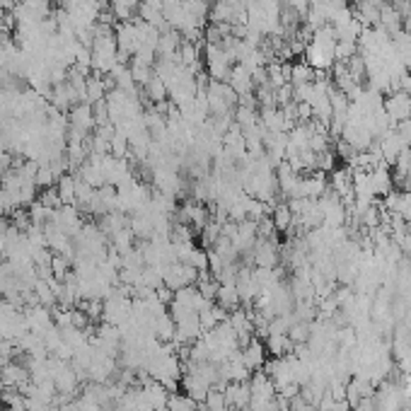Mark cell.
Segmentation results:
<instances>
[{
  "instance_id": "obj_7",
  "label": "cell",
  "mask_w": 411,
  "mask_h": 411,
  "mask_svg": "<svg viewBox=\"0 0 411 411\" xmlns=\"http://www.w3.org/2000/svg\"><path fill=\"white\" fill-rule=\"evenodd\" d=\"M51 225H56L61 232H66L68 237H76V235L83 230L85 221H83V213L78 211L76 206H61L58 211H53L51 216Z\"/></svg>"
},
{
  "instance_id": "obj_23",
  "label": "cell",
  "mask_w": 411,
  "mask_h": 411,
  "mask_svg": "<svg viewBox=\"0 0 411 411\" xmlns=\"http://www.w3.org/2000/svg\"><path fill=\"white\" fill-rule=\"evenodd\" d=\"M196 288H199V293L206 298V300H216L218 295V288H221V283H218L216 276H211L208 271L199 276V281H196Z\"/></svg>"
},
{
  "instance_id": "obj_16",
  "label": "cell",
  "mask_w": 411,
  "mask_h": 411,
  "mask_svg": "<svg viewBox=\"0 0 411 411\" xmlns=\"http://www.w3.org/2000/svg\"><path fill=\"white\" fill-rule=\"evenodd\" d=\"M216 302L225 309V312H235V309L242 307V298H239V293H237V286H235V283H221Z\"/></svg>"
},
{
  "instance_id": "obj_20",
  "label": "cell",
  "mask_w": 411,
  "mask_h": 411,
  "mask_svg": "<svg viewBox=\"0 0 411 411\" xmlns=\"http://www.w3.org/2000/svg\"><path fill=\"white\" fill-rule=\"evenodd\" d=\"M174 332H177V324H174V317L169 312H162L158 319H155V336L165 344L174 339Z\"/></svg>"
},
{
  "instance_id": "obj_10",
  "label": "cell",
  "mask_w": 411,
  "mask_h": 411,
  "mask_svg": "<svg viewBox=\"0 0 411 411\" xmlns=\"http://www.w3.org/2000/svg\"><path fill=\"white\" fill-rule=\"evenodd\" d=\"M29 382V370L18 361H10L0 365V389H20Z\"/></svg>"
},
{
  "instance_id": "obj_28",
  "label": "cell",
  "mask_w": 411,
  "mask_h": 411,
  "mask_svg": "<svg viewBox=\"0 0 411 411\" xmlns=\"http://www.w3.org/2000/svg\"><path fill=\"white\" fill-rule=\"evenodd\" d=\"M15 0H0V10H3V13H10V10H15Z\"/></svg>"
},
{
  "instance_id": "obj_11",
  "label": "cell",
  "mask_w": 411,
  "mask_h": 411,
  "mask_svg": "<svg viewBox=\"0 0 411 411\" xmlns=\"http://www.w3.org/2000/svg\"><path fill=\"white\" fill-rule=\"evenodd\" d=\"M239 354H242V363H244V365H247L252 372L264 370L266 361H269V351H266L264 341L257 339V336H254V339L249 341V344H244L242 349H239Z\"/></svg>"
},
{
  "instance_id": "obj_2",
  "label": "cell",
  "mask_w": 411,
  "mask_h": 411,
  "mask_svg": "<svg viewBox=\"0 0 411 411\" xmlns=\"http://www.w3.org/2000/svg\"><path fill=\"white\" fill-rule=\"evenodd\" d=\"M201 56H204L208 78H211V80H221V83H228V76H230V71L235 66L230 53L223 49L221 44H206L204 51H201Z\"/></svg>"
},
{
  "instance_id": "obj_13",
  "label": "cell",
  "mask_w": 411,
  "mask_h": 411,
  "mask_svg": "<svg viewBox=\"0 0 411 411\" xmlns=\"http://www.w3.org/2000/svg\"><path fill=\"white\" fill-rule=\"evenodd\" d=\"M249 399H252V389H249V380L247 382H230L225 387V402L228 407L235 411H247Z\"/></svg>"
},
{
  "instance_id": "obj_25",
  "label": "cell",
  "mask_w": 411,
  "mask_h": 411,
  "mask_svg": "<svg viewBox=\"0 0 411 411\" xmlns=\"http://www.w3.org/2000/svg\"><path fill=\"white\" fill-rule=\"evenodd\" d=\"M394 174H397L399 181H404L411 174V148H407V151L399 153V158L394 160Z\"/></svg>"
},
{
  "instance_id": "obj_21",
  "label": "cell",
  "mask_w": 411,
  "mask_h": 411,
  "mask_svg": "<svg viewBox=\"0 0 411 411\" xmlns=\"http://www.w3.org/2000/svg\"><path fill=\"white\" fill-rule=\"evenodd\" d=\"M181 8H184V13L191 15L201 27H206L208 13H211V3H208V0H181Z\"/></svg>"
},
{
  "instance_id": "obj_14",
  "label": "cell",
  "mask_w": 411,
  "mask_h": 411,
  "mask_svg": "<svg viewBox=\"0 0 411 411\" xmlns=\"http://www.w3.org/2000/svg\"><path fill=\"white\" fill-rule=\"evenodd\" d=\"M228 85H230L237 95H252L254 90H257L254 78H252V71H247L242 63H235L232 66L230 76H228Z\"/></svg>"
},
{
  "instance_id": "obj_22",
  "label": "cell",
  "mask_w": 411,
  "mask_h": 411,
  "mask_svg": "<svg viewBox=\"0 0 411 411\" xmlns=\"http://www.w3.org/2000/svg\"><path fill=\"white\" fill-rule=\"evenodd\" d=\"M314 78H317V73H314L312 68L307 66V63H293V66H291V85H293V88H298V85L314 83Z\"/></svg>"
},
{
  "instance_id": "obj_6",
  "label": "cell",
  "mask_w": 411,
  "mask_h": 411,
  "mask_svg": "<svg viewBox=\"0 0 411 411\" xmlns=\"http://www.w3.org/2000/svg\"><path fill=\"white\" fill-rule=\"evenodd\" d=\"M206 305V298L199 293L196 286H186L174 293L172 302H169V314H181V312H199Z\"/></svg>"
},
{
  "instance_id": "obj_26",
  "label": "cell",
  "mask_w": 411,
  "mask_h": 411,
  "mask_svg": "<svg viewBox=\"0 0 411 411\" xmlns=\"http://www.w3.org/2000/svg\"><path fill=\"white\" fill-rule=\"evenodd\" d=\"M204 409L206 411H225L228 409L225 392H221V389L211 387V392H208V397H206V402H204Z\"/></svg>"
},
{
  "instance_id": "obj_27",
  "label": "cell",
  "mask_w": 411,
  "mask_h": 411,
  "mask_svg": "<svg viewBox=\"0 0 411 411\" xmlns=\"http://www.w3.org/2000/svg\"><path fill=\"white\" fill-rule=\"evenodd\" d=\"M309 3H312V0H281L283 8L295 10V13L300 15V18H305V13H307V8H309Z\"/></svg>"
},
{
  "instance_id": "obj_8",
  "label": "cell",
  "mask_w": 411,
  "mask_h": 411,
  "mask_svg": "<svg viewBox=\"0 0 411 411\" xmlns=\"http://www.w3.org/2000/svg\"><path fill=\"white\" fill-rule=\"evenodd\" d=\"M385 114L392 119V124H402V121L411 119V95L394 90L385 97Z\"/></svg>"
},
{
  "instance_id": "obj_1",
  "label": "cell",
  "mask_w": 411,
  "mask_h": 411,
  "mask_svg": "<svg viewBox=\"0 0 411 411\" xmlns=\"http://www.w3.org/2000/svg\"><path fill=\"white\" fill-rule=\"evenodd\" d=\"M336 32L332 25L322 27V29L312 32V39L305 46V63L312 68L314 73H327L332 71V66L336 63Z\"/></svg>"
},
{
  "instance_id": "obj_3",
  "label": "cell",
  "mask_w": 411,
  "mask_h": 411,
  "mask_svg": "<svg viewBox=\"0 0 411 411\" xmlns=\"http://www.w3.org/2000/svg\"><path fill=\"white\" fill-rule=\"evenodd\" d=\"M199 276H201V271H196L194 266L184 264V261H174V264H169L167 269H165L162 286H167L172 293H177L186 286H196Z\"/></svg>"
},
{
  "instance_id": "obj_12",
  "label": "cell",
  "mask_w": 411,
  "mask_h": 411,
  "mask_svg": "<svg viewBox=\"0 0 411 411\" xmlns=\"http://www.w3.org/2000/svg\"><path fill=\"white\" fill-rule=\"evenodd\" d=\"M179 387H181V392H184L186 397H191L194 402H199V404H204L208 392H211V385H208L204 377H201L199 372H194V370H184V375H181V380H179Z\"/></svg>"
},
{
  "instance_id": "obj_29",
  "label": "cell",
  "mask_w": 411,
  "mask_h": 411,
  "mask_svg": "<svg viewBox=\"0 0 411 411\" xmlns=\"http://www.w3.org/2000/svg\"><path fill=\"white\" fill-rule=\"evenodd\" d=\"M0 189H3V172H0Z\"/></svg>"
},
{
  "instance_id": "obj_9",
  "label": "cell",
  "mask_w": 411,
  "mask_h": 411,
  "mask_svg": "<svg viewBox=\"0 0 411 411\" xmlns=\"http://www.w3.org/2000/svg\"><path fill=\"white\" fill-rule=\"evenodd\" d=\"M25 317H27V327H29V332L44 336L49 329L53 327V309L46 307V305H32L25 309Z\"/></svg>"
},
{
  "instance_id": "obj_4",
  "label": "cell",
  "mask_w": 411,
  "mask_h": 411,
  "mask_svg": "<svg viewBox=\"0 0 411 411\" xmlns=\"http://www.w3.org/2000/svg\"><path fill=\"white\" fill-rule=\"evenodd\" d=\"M95 111L92 104L80 102L68 111V133L71 136H80V138H90V133L95 131Z\"/></svg>"
},
{
  "instance_id": "obj_17",
  "label": "cell",
  "mask_w": 411,
  "mask_h": 411,
  "mask_svg": "<svg viewBox=\"0 0 411 411\" xmlns=\"http://www.w3.org/2000/svg\"><path fill=\"white\" fill-rule=\"evenodd\" d=\"M368 177H370V189H372V194H375V199L377 196H385L392 191V174H389V169L387 167H375L372 172H368Z\"/></svg>"
},
{
  "instance_id": "obj_18",
  "label": "cell",
  "mask_w": 411,
  "mask_h": 411,
  "mask_svg": "<svg viewBox=\"0 0 411 411\" xmlns=\"http://www.w3.org/2000/svg\"><path fill=\"white\" fill-rule=\"evenodd\" d=\"M271 221H274L276 232H288L295 225V216H293L291 206H288L286 201H279V204L271 208Z\"/></svg>"
},
{
  "instance_id": "obj_19",
  "label": "cell",
  "mask_w": 411,
  "mask_h": 411,
  "mask_svg": "<svg viewBox=\"0 0 411 411\" xmlns=\"http://www.w3.org/2000/svg\"><path fill=\"white\" fill-rule=\"evenodd\" d=\"M76 189H78V177H73V174H63V177L56 181V191H58V196H61L63 206L76 204Z\"/></svg>"
},
{
  "instance_id": "obj_24",
  "label": "cell",
  "mask_w": 411,
  "mask_h": 411,
  "mask_svg": "<svg viewBox=\"0 0 411 411\" xmlns=\"http://www.w3.org/2000/svg\"><path fill=\"white\" fill-rule=\"evenodd\" d=\"M58 179H61V174H58L56 169L51 167V165H39V169H36V177H34V184L39 186V189H51V186H56Z\"/></svg>"
},
{
  "instance_id": "obj_5",
  "label": "cell",
  "mask_w": 411,
  "mask_h": 411,
  "mask_svg": "<svg viewBox=\"0 0 411 411\" xmlns=\"http://www.w3.org/2000/svg\"><path fill=\"white\" fill-rule=\"evenodd\" d=\"M252 264L259 269H276L281 264V247L279 239L274 237H259L252 249Z\"/></svg>"
},
{
  "instance_id": "obj_15",
  "label": "cell",
  "mask_w": 411,
  "mask_h": 411,
  "mask_svg": "<svg viewBox=\"0 0 411 411\" xmlns=\"http://www.w3.org/2000/svg\"><path fill=\"white\" fill-rule=\"evenodd\" d=\"M143 0H109V13L114 15L119 22H131L138 18Z\"/></svg>"
}]
</instances>
